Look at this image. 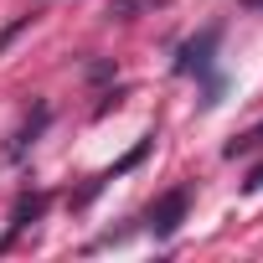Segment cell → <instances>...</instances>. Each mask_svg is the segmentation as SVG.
<instances>
[{
  "label": "cell",
  "instance_id": "1",
  "mask_svg": "<svg viewBox=\"0 0 263 263\" xmlns=\"http://www.w3.org/2000/svg\"><path fill=\"white\" fill-rule=\"evenodd\" d=\"M181 217H186V191H171V196H160V201L150 206V227H155L160 237H171V232L181 227Z\"/></svg>",
  "mask_w": 263,
  "mask_h": 263
},
{
  "label": "cell",
  "instance_id": "2",
  "mask_svg": "<svg viewBox=\"0 0 263 263\" xmlns=\"http://www.w3.org/2000/svg\"><path fill=\"white\" fill-rule=\"evenodd\" d=\"M160 6H171V0H108V16L129 21V16H140V11H160Z\"/></svg>",
  "mask_w": 263,
  "mask_h": 263
},
{
  "label": "cell",
  "instance_id": "3",
  "mask_svg": "<svg viewBox=\"0 0 263 263\" xmlns=\"http://www.w3.org/2000/svg\"><path fill=\"white\" fill-rule=\"evenodd\" d=\"M258 145H263V124H258V129H248L242 140H232V145H227V155H248V150H258Z\"/></svg>",
  "mask_w": 263,
  "mask_h": 263
},
{
  "label": "cell",
  "instance_id": "4",
  "mask_svg": "<svg viewBox=\"0 0 263 263\" xmlns=\"http://www.w3.org/2000/svg\"><path fill=\"white\" fill-rule=\"evenodd\" d=\"M248 186H263V165H258V171H253V181H248Z\"/></svg>",
  "mask_w": 263,
  "mask_h": 263
},
{
  "label": "cell",
  "instance_id": "5",
  "mask_svg": "<svg viewBox=\"0 0 263 263\" xmlns=\"http://www.w3.org/2000/svg\"><path fill=\"white\" fill-rule=\"evenodd\" d=\"M237 6H253V11H258V6H263V0H237Z\"/></svg>",
  "mask_w": 263,
  "mask_h": 263
}]
</instances>
